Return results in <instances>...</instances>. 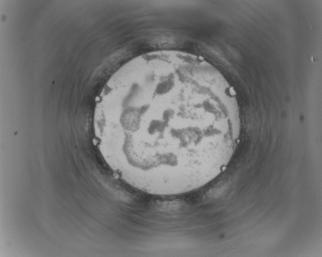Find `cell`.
I'll use <instances>...</instances> for the list:
<instances>
[{
	"instance_id": "obj_1",
	"label": "cell",
	"mask_w": 322,
	"mask_h": 257,
	"mask_svg": "<svg viewBox=\"0 0 322 257\" xmlns=\"http://www.w3.org/2000/svg\"><path fill=\"white\" fill-rule=\"evenodd\" d=\"M93 125L116 176L158 196L187 193L217 177L241 130L225 82L197 60L140 63L121 72L97 103Z\"/></svg>"
}]
</instances>
